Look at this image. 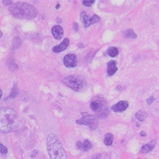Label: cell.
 <instances>
[{
  "mask_svg": "<svg viewBox=\"0 0 159 159\" xmlns=\"http://www.w3.org/2000/svg\"><path fill=\"white\" fill-rule=\"evenodd\" d=\"M123 36L126 38H130V39H136L137 37V35L133 32L132 29H128L125 31L123 33Z\"/></svg>",
  "mask_w": 159,
  "mask_h": 159,
  "instance_id": "obj_16",
  "label": "cell"
},
{
  "mask_svg": "<svg viewBox=\"0 0 159 159\" xmlns=\"http://www.w3.org/2000/svg\"><path fill=\"white\" fill-rule=\"evenodd\" d=\"M2 93H3V92H2V90H0V98H1L2 96Z\"/></svg>",
  "mask_w": 159,
  "mask_h": 159,
  "instance_id": "obj_29",
  "label": "cell"
},
{
  "mask_svg": "<svg viewBox=\"0 0 159 159\" xmlns=\"http://www.w3.org/2000/svg\"><path fill=\"white\" fill-rule=\"evenodd\" d=\"M0 150H1V153L2 154H5L8 152V148L3 144H0Z\"/></svg>",
  "mask_w": 159,
  "mask_h": 159,
  "instance_id": "obj_22",
  "label": "cell"
},
{
  "mask_svg": "<svg viewBox=\"0 0 159 159\" xmlns=\"http://www.w3.org/2000/svg\"><path fill=\"white\" fill-rule=\"evenodd\" d=\"M63 83L66 86L76 92H83L87 88V82L83 76L78 74H73L67 76L63 80Z\"/></svg>",
  "mask_w": 159,
  "mask_h": 159,
  "instance_id": "obj_5",
  "label": "cell"
},
{
  "mask_svg": "<svg viewBox=\"0 0 159 159\" xmlns=\"http://www.w3.org/2000/svg\"><path fill=\"white\" fill-rule=\"evenodd\" d=\"M47 146L51 159H69L58 136L50 133L47 138Z\"/></svg>",
  "mask_w": 159,
  "mask_h": 159,
  "instance_id": "obj_3",
  "label": "cell"
},
{
  "mask_svg": "<svg viewBox=\"0 0 159 159\" xmlns=\"http://www.w3.org/2000/svg\"><path fill=\"white\" fill-rule=\"evenodd\" d=\"M156 144H157V140H154L150 142H149L148 144L144 145L141 148L140 150L141 153H142V154H146V153L152 151L155 147Z\"/></svg>",
  "mask_w": 159,
  "mask_h": 159,
  "instance_id": "obj_11",
  "label": "cell"
},
{
  "mask_svg": "<svg viewBox=\"0 0 159 159\" xmlns=\"http://www.w3.org/2000/svg\"><path fill=\"white\" fill-rule=\"evenodd\" d=\"M90 109L96 113V116L100 119H105L110 115L111 109L105 98L101 96H96L90 104Z\"/></svg>",
  "mask_w": 159,
  "mask_h": 159,
  "instance_id": "obj_4",
  "label": "cell"
},
{
  "mask_svg": "<svg viewBox=\"0 0 159 159\" xmlns=\"http://www.w3.org/2000/svg\"><path fill=\"white\" fill-rule=\"evenodd\" d=\"M17 113L12 108L3 107L1 109V121L0 129L3 133L14 132L18 127Z\"/></svg>",
  "mask_w": 159,
  "mask_h": 159,
  "instance_id": "obj_1",
  "label": "cell"
},
{
  "mask_svg": "<svg viewBox=\"0 0 159 159\" xmlns=\"http://www.w3.org/2000/svg\"><path fill=\"white\" fill-rule=\"evenodd\" d=\"M83 150H84V151H89V150H90L92 148V144L90 140H85L83 142Z\"/></svg>",
  "mask_w": 159,
  "mask_h": 159,
  "instance_id": "obj_18",
  "label": "cell"
},
{
  "mask_svg": "<svg viewBox=\"0 0 159 159\" xmlns=\"http://www.w3.org/2000/svg\"><path fill=\"white\" fill-rule=\"evenodd\" d=\"M107 73L109 76H111L113 74H115V72L117 71V64H116L115 61L111 60L109 61V63L107 64Z\"/></svg>",
  "mask_w": 159,
  "mask_h": 159,
  "instance_id": "obj_12",
  "label": "cell"
},
{
  "mask_svg": "<svg viewBox=\"0 0 159 159\" xmlns=\"http://www.w3.org/2000/svg\"><path fill=\"white\" fill-rule=\"evenodd\" d=\"M59 7H60V5H59V4H57V5H56V9H57V10L59 9Z\"/></svg>",
  "mask_w": 159,
  "mask_h": 159,
  "instance_id": "obj_28",
  "label": "cell"
},
{
  "mask_svg": "<svg viewBox=\"0 0 159 159\" xmlns=\"http://www.w3.org/2000/svg\"><path fill=\"white\" fill-rule=\"evenodd\" d=\"M9 12L13 16L21 19L34 18L38 14L37 10L33 5L22 2L10 5Z\"/></svg>",
  "mask_w": 159,
  "mask_h": 159,
  "instance_id": "obj_2",
  "label": "cell"
},
{
  "mask_svg": "<svg viewBox=\"0 0 159 159\" xmlns=\"http://www.w3.org/2000/svg\"><path fill=\"white\" fill-rule=\"evenodd\" d=\"M140 135H141V136H142V137H145V136H146V133L145 132L142 131L140 132Z\"/></svg>",
  "mask_w": 159,
  "mask_h": 159,
  "instance_id": "obj_27",
  "label": "cell"
},
{
  "mask_svg": "<svg viewBox=\"0 0 159 159\" xmlns=\"http://www.w3.org/2000/svg\"><path fill=\"white\" fill-rule=\"evenodd\" d=\"M78 64V59L75 54L69 53L64 57V64L67 67H74Z\"/></svg>",
  "mask_w": 159,
  "mask_h": 159,
  "instance_id": "obj_7",
  "label": "cell"
},
{
  "mask_svg": "<svg viewBox=\"0 0 159 159\" xmlns=\"http://www.w3.org/2000/svg\"><path fill=\"white\" fill-rule=\"evenodd\" d=\"M12 1L11 0H7V1H5V0H4L3 1V4H4L5 5H10L12 4Z\"/></svg>",
  "mask_w": 159,
  "mask_h": 159,
  "instance_id": "obj_25",
  "label": "cell"
},
{
  "mask_svg": "<svg viewBox=\"0 0 159 159\" xmlns=\"http://www.w3.org/2000/svg\"><path fill=\"white\" fill-rule=\"evenodd\" d=\"M52 34L54 38L57 40H60L64 36V30L63 28L59 25L54 26L52 28Z\"/></svg>",
  "mask_w": 159,
  "mask_h": 159,
  "instance_id": "obj_9",
  "label": "cell"
},
{
  "mask_svg": "<svg viewBox=\"0 0 159 159\" xmlns=\"http://www.w3.org/2000/svg\"><path fill=\"white\" fill-rule=\"evenodd\" d=\"M2 35H3L2 31H1V30H0V37H2Z\"/></svg>",
  "mask_w": 159,
  "mask_h": 159,
  "instance_id": "obj_30",
  "label": "cell"
},
{
  "mask_svg": "<svg viewBox=\"0 0 159 159\" xmlns=\"http://www.w3.org/2000/svg\"><path fill=\"white\" fill-rule=\"evenodd\" d=\"M90 23H91L92 24H95V23H96V22H99L101 19H100V17H99L98 16L95 14V15L90 18Z\"/></svg>",
  "mask_w": 159,
  "mask_h": 159,
  "instance_id": "obj_20",
  "label": "cell"
},
{
  "mask_svg": "<svg viewBox=\"0 0 159 159\" xmlns=\"http://www.w3.org/2000/svg\"><path fill=\"white\" fill-rule=\"evenodd\" d=\"M95 2V1H85V0H84V1H82V4H83V5H84L85 6L90 7Z\"/></svg>",
  "mask_w": 159,
  "mask_h": 159,
  "instance_id": "obj_21",
  "label": "cell"
},
{
  "mask_svg": "<svg viewBox=\"0 0 159 159\" xmlns=\"http://www.w3.org/2000/svg\"><path fill=\"white\" fill-rule=\"evenodd\" d=\"M81 115L82 117L78 119L76 123L78 125L87 126L91 130H95L98 125V117L96 115H90L87 112H82L81 113Z\"/></svg>",
  "mask_w": 159,
  "mask_h": 159,
  "instance_id": "obj_6",
  "label": "cell"
},
{
  "mask_svg": "<svg viewBox=\"0 0 159 159\" xmlns=\"http://www.w3.org/2000/svg\"><path fill=\"white\" fill-rule=\"evenodd\" d=\"M113 139H114V136L111 133H107L104 136V144L106 146H111L113 144Z\"/></svg>",
  "mask_w": 159,
  "mask_h": 159,
  "instance_id": "obj_15",
  "label": "cell"
},
{
  "mask_svg": "<svg viewBox=\"0 0 159 159\" xmlns=\"http://www.w3.org/2000/svg\"><path fill=\"white\" fill-rule=\"evenodd\" d=\"M80 18H81V21L82 22V24H83L85 28L89 27L90 25L91 24V23H90V20L89 18V16H88L86 12H85V11L82 12L80 14Z\"/></svg>",
  "mask_w": 159,
  "mask_h": 159,
  "instance_id": "obj_13",
  "label": "cell"
},
{
  "mask_svg": "<svg viewBox=\"0 0 159 159\" xmlns=\"http://www.w3.org/2000/svg\"><path fill=\"white\" fill-rule=\"evenodd\" d=\"M128 102L126 101H119V103H116L114 105H113L111 107V109L114 112H122L127 109V108L128 107Z\"/></svg>",
  "mask_w": 159,
  "mask_h": 159,
  "instance_id": "obj_8",
  "label": "cell"
},
{
  "mask_svg": "<svg viewBox=\"0 0 159 159\" xmlns=\"http://www.w3.org/2000/svg\"><path fill=\"white\" fill-rule=\"evenodd\" d=\"M154 98L153 97V96H150V97L147 99V103L150 105V104H151L153 102H154Z\"/></svg>",
  "mask_w": 159,
  "mask_h": 159,
  "instance_id": "obj_24",
  "label": "cell"
},
{
  "mask_svg": "<svg viewBox=\"0 0 159 159\" xmlns=\"http://www.w3.org/2000/svg\"><path fill=\"white\" fill-rule=\"evenodd\" d=\"M73 29H74L75 32H77L79 29V26H78V23H76V22H74V23H73Z\"/></svg>",
  "mask_w": 159,
  "mask_h": 159,
  "instance_id": "obj_26",
  "label": "cell"
},
{
  "mask_svg": "<svg viewBox=\"0 0 159 159\" xmlns=\"http://www.w3.org/2000/svg\"><path fill=\"white\" fill-rule=\"evenodd\" d=\"M148 117V113L144 110H140L136 113V118L140 121H145Z\"/></svg>",
  "mask_w": 159,
  "mask_h": 159,
  "instance_id": "obj_14",
  "label": "cell"
},
{
  "mask_svg": "<svg viewBox=\"0 0 159 159\" xmlns=\"http://www.w3.org/2000/svg\"><path fill=\"white\" fill-rule=\"evenodd\" d=\"M70 44V40L69 39H65L64 41L61 42V44H59L57 46H55L53 48V51L54 53H60L63 51L66 48L68 47V45Z\"/></svg>",
  "mask_w": 159,
  "mask_h": 159,
  "instance_id": "obj_10",
  "label": "cell"
},
{
  "mask_svg": "<svg viewBox=\"0 0 159 159\" xmlns=\"http://www.w3.org/2000/svg\"><path fill=\"white\" fill-rule=\"evenodd\" d=\"M76 147H77L79 150H83V149H84L83 143H82L81 142L78 141V142L76 143Z\"/></svg>",
  "mask_w": 159,
  "mask_h": 159,
  "instance_id": "obj_23",
  "label": "cell"
},
{
  "mask_svg": "<svg viewBox=\"0 0 159 159\" xmlns=\"http://www.w3.org/2000/svg\"><path fill=\"white\" fill-rule=\"evenodd\" d=\"M18 87H17L16 85H14V86L13 87V89L11 90V93H10V98H14L17 96V95L18 94Z\"/></svg>",
  "mask_w": 159,
  "mask_h": 159,
  "instance_id": "obj_19",
  "label": "cell"
},
{
  "mask_svg": "<svg viewBox=\"0 0 159 159\" xmlns=\"http://www.w3.org/2000/svg\"><path fill=\"white\" fill-rule=\"evenodd\" d=\"M107 53L108 55L109 56L112 57V58H114V57H116L119 53V51L117 49V48L114 47H111L108 49L107 50Z\"/></svg>",
  "mask_w": 159,
  "mask_h": 159,
  "instance_id": "obj_17",
  "label": "cell"
}]
</instances>
